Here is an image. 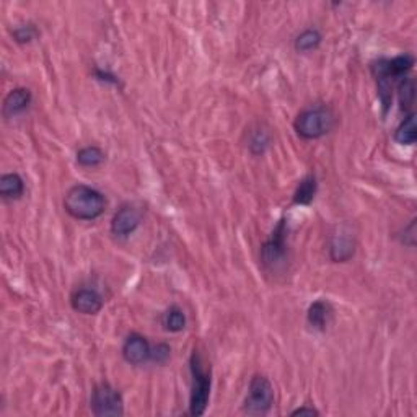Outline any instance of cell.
Returning a JSON list of instances; mask_svg holds the SVG:
<instances>
[{"instance_id":"20","label":"cell","mask_w":417,"mask_h":417,"mask_svg":"<svg viewBox=\"0 0 417 417\" xmlns=\"http://www.w3.org/2000/svg\"><path fill=\"white\" fill-rule=\"evenodd\" d=\"M12 35H13L16 43H20V45H26V43L33 41L38 36V30L30 23L28 25H20V26H16V28L12 31Z\"/></svg>"},{"instance_id":"14","label":"cell","mask_w":417,"mask_h":417,"mask_svg":"<svg viewBox=\"0 0 417 417\" xmlns=\"http://www.w3.org/2000/svg\"><path fill=\"white\" fill-rule=\"evenodd\" d=\"M416 139H417L416 114L409 113L408 116L401 121V124L398 126L396 130H394V140H396L399 145H413L416 144Z\"/></svg>"},{"instance_id":"13","label":"cell","mask_w":417,"mask_h":417,"mask_svg":"<svg viewBox=\"0 0 417 417\" xmlns=\"http://www.w3.org/2000/svg\"><path fill=\"white\" fill-rule=\"evenodd\" d=\"M25 193V181L18 173H5L0 178V196L5 201H16Z\"/></svg>"},{"instance_id":"3","label":"cell","mask_w":417,"mask_h":417,"mask_svg":"<svg viewBox=\"0 0 417 417\" xmlns=\"http://www.w3.org/2000/svg\"><path fill=\"white\" fill-rule=\"evenodd\" d=\"M191 375H193V385H191V396H189V414L191 416H202L206 413L208 404V396H211V372H207L202 367L201 355L193 352L191 355Z\"/></svg>"},{"instance_id":"11","label":"cell","mask_w":417,"mask_h":417,"mask_svg":"<svg viewBox=\"0 0 417 417\" xmlns=\"http://www.w3.org/2000/svg\"><path fill=\"white\" fill-rule=\"evenodd\" d=\"M329 256L334 262H345L354 256V238L349 232H339L329 243Z\"/></svg>"},{"instance_id":"18","label":"cell","mask_w":417,"mask_h":417,"mask_svg":"<svg viewBox=\"0 0 417 417\" xmlns=\"http://www.w3.org/2000/svg\"><path fill=\"white\" fill-rule=\"evenodd\" d=\"M162 323L167 331L169 333H179L186 328V316L184 311L179 308V306H169V308L165 311L162 318Z\"/></svg>"},{"instance_id":"6","label":"cell","mask_w":417,"mask_h":417,"mask_svg":"<svg viewBox=\"0 0 417 417\" xmlns=\"http://www.w3.org/2000/svg\"><path fill=\"white\" fill-rule=\"evenodd\" d=\"M285 221H281L277 223V227L274 228L271 235L265 245L261 248V260L269 267H277L281 262H284L285 255H287V246H285Z\"/></svg>"},{"instance_id":"9","label":"cell","mask_w":417,"mask_h":417,"mask_svg":"<svg viewBox=\"0 0 417 417\" xmlns=\"http://www.w3.org/2000/svg\"><path fill=\"white\" fill-rule=\"evenodd\" d=\"M70 305L82 315H96L103 308L101 295L93 289H79L70 297Z\"/></svg>"},{"instance_id":"22","label":"cell","mask_w":417,"mask_h":417,"mask_svg":"<svg viewBox=\"0 0 417 417\" xmlns=\"http://www.w3.org/2000/svg\"><path fill=\"white\" fill-rule=\"evenodd\" d=\"M320 413L315 408H308V406H301V408L292 411V416H318Z\"/></svg>"},{"instance_id":"5","label":"cell","mask_w":417,"mask_h":417,"mask_svg":"<svg viewBox=\"0 0 417 417\" xmlns=\"http://www.w3.org/2000/svg\"><path fill=\"white\" fill-rule=\"evenodd\" d=\"M90 409L98 417H121L124 414L123 396L109 383H100L91 391Z\"/></svg>"},{"instance_id":"19","label":"cell","mask_w":417,"mask_h":417,"mask_svg":"<svg viewBox=\"0 0 417 417\" xmlns=\"http://www.w3.org/2000/svg\"><path fill=\"white\" fill-rule=\"evenodd\" d=\"M398 96H399V103H401L403 109H409L411 106H413L414 96H416V89H414V82L408 79V77H403V80L399 82Z\"/></svg>"},{"instance_id":"2","label":"cell","mask_w":417,"mask_h":417,"mask_svg":"<svg viewBox=\"0 0 417 417\" xmlns=\"http://www.w3.org/2000/svg\"><path fill=\"white\" fill-rule=\"evenodd\" d=\"M336 124L333 111L326 106H311L301 111L294 121V129L301 139H321Z\"/></svg>"},{"instance_id":"12","label":"cell","mask_w":417,"mask_h":417,"mask_svg":"<svg viewBox=\"0 0 417 417\" xmlns=\"http://www.w3.org/2000/svg\"><path fill=\"white\" fill-rule=\"evenodd\" d=\"M333 318V306L326 300H316L306 311V321L318 331H325Z\"/></svg>"},{"instance_id":"17","label":"cell","mask_w":417,"mask_h":417,"mask_svg":"<svg viewBox=\"0 0 417 417\" xmlns=\"http://www.w3.org/2000/svg\"><path fill=\"white\" fill-rule=\"evenodd\" d=\"M104 162V152L96 145H87L77 152V163L84 168L100 167Z\"/></svg>"},{"instance_id":"15","label":"cell","mask_w":417,"mask_h":417,"mask_svg":"<svg viewBox=\"0 0 417 417\" xmlns=\"http://www.w3.org/2000/svg\"><path fill=\"white\" fill-rule=\"evenodd\" d=\"M316 189H318L316 178L313 177V174L305 177L299 183L297 189H295L294 204H297V206H308V204H311V201L315 199Z\"/></svg>"},{"instance_id":"10","label":"cell","mask_w":417,"mask_h":417,"mask_svg":"<svg viewBox=\"0 0 417 417\" xmlns=\"http://www.w3.org/2000/svg\"><path fill=\"white\" fill-rule=\"evenodd\" d=\"M31 100V91L28 89H23V87H18V89L9 91V95L4 100V116L7 119L18 116V114L30 108Z\"/></svg>"},{"instance_id":"16","label":"cell","mask_w":417,"mask_h":417,"mask_svg":"<svg viewBox=\"0 0 417 417\" xmlns=\"http://www.w3.org/2000/svg\"><path fill=\"white\" fill-rule=\"evenodd\" d=\"M323 41V35L316 28H308L301 31L300 35L295 38V51L297 52H311L315 49L320 48Z\"/></svg>"},{"instance_id":"1","label":"cell","mask_w":417,"mask_h":417,"mask_svg":"<svg viewBox=\"0 0 417 417\" xmlns=\"http://www.w3.org/2000/svg\"><path fill=\"white\" fill-rule=\"evenodd\" d=\"M64 208L77 221H96L106 208V199L91 186L75 184L64 197Z\"/></svg>"},{"instance_id":"8","label":"cell","mask_w":417,"mask_h":417,"mask_svg":"<svg viewBox=\"0 0 417 417\" xmlns=\"http://www.w3.org/2000/svg\"><path fill=\"white\" fill-rule=\"evenodd\" d=\"M150 344L142 334L133 333L123 344V357L130 365H142L150 360Z\"/></svg>"},{"instance_id":"7","label":"cell","mask_w":417,"mask_h":417,"mask_svg":"<svg viewBox=\"0 0 417 417\" xmlns=\"http://www.w3.org/2000/svg\"><path fill=\"white\" fill-rule=\"evenodd\" d=\"M142 222V213L134 206H123L114 213L111 221V233L116 237L126 238L134 233Z\"/></svg>"},{"instance_id":"21","label":"cell","mask_w":417,"mask_h":417,"mask_svg":"<svg viewBox=\"0 0 417 417\" xmlns=\"http://www.w3.org/2000/svg\"><path fill=\"white\" fill-rule=\"evenodd\" d=\"M169 352H172L169 345L157 344L155 348H152V350H150V360L157 362V364H165V362L169 359Z\"/></svg>"},{"instance_id":"4","label":"cell","mask_w":417,"mask_h":417,"mask_svg":"<svg viewBox=\"0 0 417 417\" xmlns=\"http://www.w3.org/2000/svg\"><path fill=\"white\" fill-rule=\"evenodd\" d=\"M274 404V387L265 375H255L250 382L243 409L250 416H265Z\"/></svg>"}]
</instances>
